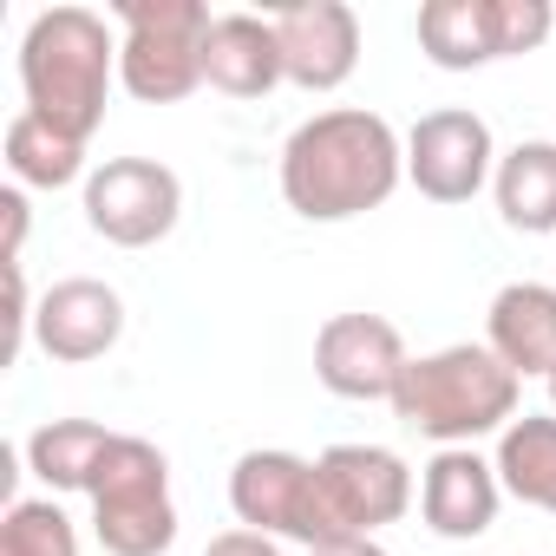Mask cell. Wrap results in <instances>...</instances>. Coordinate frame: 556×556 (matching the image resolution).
<instances>
[{"mask_svg": "<svg viewBox=\"0 0 556 556\" xmlns=\"http://www.w3.org/2000/svg\"><path fill=\"white\" fill-rule=\"evenodd\" d=\"M484 348L517 380H549L556 374V289L549 282H510V289H497L491 315H484Z\"/></svg>", "mask_w": 556, "mask_h": 556, "instance_id": "5bb4252c", "label": "cell"}, {"mask_svg": "<svg viewBox=\"0 0 556 556\" xmlns=\"http://www.w3.org/2000/svg\"><path fill=\"white\" fill-rule=\"evenodd\" d=\"M406 177L419 197L432 203H471L491 177H497V144H491V125L465 105H445V112H426L406 138Z\"/></svg>", "mask_w": 556, "mask_h": 556, "instance_id": "ba28073f", "label": "cell"}, {"mask_svg": "<svg viewBox=\"0 0 556 556\" xmlns=\"http://www.w3.org/2000/svg\"><path fill=\"white\" fill-rule=\"evenodd\" d=\"M497 484L530 504V510H549L556 517V413H523L497 432Z\"/></svg>", "mask_w": 556, "mask_h": 556, "instance_id": "ac0fdd59", "label": "cell"}, {"mask_svg": "<svg viewBox=\"0 0 556 556\" xmlns=\"http://www.w3.org/2000/svg\"><path fill=\"white\" fill-rule=\"evenodd\" d=\"M105 452H112V432L99 419H47L27 439V465L53 491H92V471Z\"/></svg>", "mask_w": 556, "mask_h": 556, "instance_id": "d6986e66", "label": "cell"}, {"mask_svg": "<svg viewBox=\"0 0 556 556\" xmlns=\"http://www.w3.org/2000/svg\"><path fill=\"white\" fill-rule=\"evenodd\" d=\"M8 170H14L21 184H34V190H66V184H79V177H92V170H86V144L60 138V131L40 125L34 112H21V118L8 125Z\"/></svg>", "mask_w": 556, "mask_h": 556, "instance_id": "ffe728a7", "label": "cell"}, {"mask_svg": "<svg viewBox=\"0 0 556 556\" xmlns=\"http://www.w3.org/2000/svg\"><path fill=\"white\" fill-rule=\"evenodd\" d=\"M0 210H8V268H14L21 242H27V197L21 190H0Z\"/></svg>", "mask_w": 556, "mask_h": 556, "instance_id": "cb8c5ba5", "label": "cell"}, {"mask_svg": "<svg viewBox=\"0 0 556 556\" xmlns=\"http://www.w3.org/2000/svg\"><path fill=\"white\" fill-rule=\"evenodd\" d=\"M543 387H549V413H556V374H549V380H543Z\"/></svg>", "mask_w": 556, "mask_h": 556, "instance_id": "484cf974", "label": "cell"}, {"mask_svg": "<svg viewBox=\"0 0 556 556\" xmlns=\"http://www.w3.org/2000/svg\"><path fill=\"white\" fill-rule=\"evenodd\" d=\"M497 216L523 236H549L556 229V144L549 138H523L517 151L497 157Z\"/></svg>", "mask_w": 556, "mask_h": 556, "instance_id": "e0dca14e", "label": "cell"}, {"mask_svg": "<svg viewBox=\"0 0 556 556\" xmlns=\"http://www.w3.org/2000/svg\"><path fill=\"white\" fill-rule=\"evenodd\" d=\"M406 361L413 354H406V341L387 315H334L315 334V380L334 400H387L393 406V387H400Z\"/></svg>", "mask_w": 556, "mask_h": 556, "instance_id": "30bf717a", "label": "cell"}, {"mask_svg": "<svg viewBox=\"0 0 556 556\" xmlns=\"http://www.w3.org/2000/svg\"><path fill=\"white\" fill-rule=\"evenodd\" d=\"M282 40L275 21L262 14H216L210 40H203V86H216L223 99H268L282 86Z\"/></svg>", "mask_w": 556, "mask_h": 556, "instance_id": "9a60e30c", "label": "cell"}, {"mask_svg": "<svg viewBox=\"0 0 556 556\" xmlns=\"http://www.w3.org/2000/svg\"><path fill=\"white\" fill-rule=\"evenodd\" d=\"M125 334V302L112 282H99V275H66V282H53L34 308V341L66 361V367H86L99 354H112Z\"/></svg>", "mask_w": 556, "mask_h": 556, "instance_id": "7c38bea8", "label": "cell"}, {"mask_svg": "<svg viewBox=\"0 0 556 556\" xmlns=\"http://www.w3.org/2000/svg\"><path fill=\"white\" fill-rule=\"evenodd\" d=\"M400 177H406V144L367 105L315 112L282 144V197L308 223H354L380 210L400 190Z\"/></svg>", "mask_w": 556, "mask_h": 556, "instance_id": "6da1fadb", "label": "cell"}, {"mask_svg": "<svg viewBox=\"0 0 556 556\" xmlns=\"http://www.w3.org/2000/svg\"><path fill=\"white\" fill-rule=\"evenodd\" d=\"M0 556H79V530L53 497H14L0 517Z\"/></svg>", "mask_w": 556, "mask_h": 556, "instance_id": "44dd1931", "label": "cell"}, {"mask_svg": "<svg viewBox=\"0 0 556 556\" xmlns=\"http://www.w3.org/2000/svg\"><path fill=\"white\" fill-rule=\"evenodd\" d=\"M517 374L491 348H439L406 361L393 387V419L413 426L432 445H471L484 432H504L517 419Z\"/></svg>", "mask_w": 556, "mask_h": 556, "instance_id": "3957f363", "label": "cell"}, {"mask_svg": "<svg viewBox=\"0 0 556 556\" xmlns=\"http://www.w3.org/2000/svg\"><path fill=\"white\" fill-rule=\"evenodd\" d=\"M315 471H321V497L341 536H374L413 510V471L387 445H328Z\"/></svg>", "mask_w": 556, "mask_h": 556, "instance_id": "9c48e42d", "label": "cell"}, {"mask_svg": "<svg viewBox=\"0 0 556 556\" xmlns=\"http://www.w3.org/2000/svg\"><path fill=\"white\" fill-rule=\"evenodd\" d=\"M118 79V40L92 8H47L21 40V92L40 125L86 144L105 125V92Z\"/></svg>", "mask_w": 556, "mask_h": 556, "instance_id": "7a4b0ae2", "label": "cell"}, {"mask_svg": "<svg viewBox=\"0 0 556 556\" xmlns=\"http://www.w3.org/2000/svg\"><path fill=\"white\" fill-rule=\"evenodd\" d=\"M177 216H184V184L157 157H105L86 177V223H92V236H105L118 249L164 242L177 229Z\"/></svg>", "mask_w": 556, "mask_h": 556, "instance_id": "52a82bcc", "label": "cell"}, {"mask_svg": "<svg viewBox=\"0 0 556 556\" xmlns=\"http://www.w3.org/2000/svg\"><path fill=\"white\" fill-rule=\"evenodd\" d=\"M419 53L439 73H471V66L504 60V0H426Z\"/></svg>", "mask_w": 556, "mask_h": 556, "instance_id": "2e32d148", "label": "cell"}, {"mask_svg": "<svg viewBox=\"0 0 556 556\" xmlns=\"http://www.w3.org/2000/svg\"><path fill=\"white\" fill-rule=\"evenodd\" d=\"M229 510H236L242 530L289 536V543H308V549L348 543L328 517L321 471L295 452H242L236 471H229Z\"/></svg>", "mask_w": 556, "mask_h": 556, "instance_id": "8992f818", "label": "cell"}, {"mask_svg": "<svg viewBox=\"0 0 556 556\" xmlns=\"http://www.w3.org/2000/svg\"><path fill=\"white\" fill-rule=\"evenodd\" d=\"M308 556H387L374 536H348V543H328V549H308Z\"/></svg>", "mask_w": 556, "mask_h": 556, "instance_id": "d4e9b609", "label": "cell"}, {"mask_svg": "<svg viewBox=\"0 0 556 556\" xmlns=\"http://www.w3.org/2000/svg\"><path fill=\"white\" fill-rule=\"evenodd\" d=\"M497 504H504V484H497V465L478 458L471 445H439L426 478H419V517L432 536L445 543H471L497 523Z\"/></svg>", "mask_w": 556, "mask_h": 556, "instance_id": "4fadbf2b", "label": "cell"}, {"mask_svg": "<svg viewBox=\"0 0 556 556\" xmlns=\"http://www.w3.org/2000/svg\"><path fill=\"white\" fill-rule=\"evenodd\" d=\"M92 536L105 556H164L177 543V504H170V458L138 439L112 432V452L92 471Z\"/></svg>", "mask_w": 556, "mask_h": 556, "instance_id": "277c9868", "label": "cell"}, {"mask_svg": "<svg viewBox=\"0 0 556 556\" xmlns=\"http://www.w3.org/2000/svg\"><path fill=\"white\" fill-rule=\"evenodd\" d=\"M203 556H282V543L262 536V530H223V536H210Z\"/></svg>", "mask_w": 556, "mask_h": 556, "instance_id": "603a6c76", "label": "cell"}, {"mask_svg": "<svg viewBox=\"0 0 556 556\" xmlns=\"http://www.w3.org/2000/svg\"><path fill=\"white\" fill-rule=\"evenodd\" d=\"M556 14H549V0H504V60L517 53H536L549 40Z\"/></svg>", "mask_w": 556, "mask_h": 556, "instance_id": "7402d4cb", "label": "cell"}, {"mask_svg": "<svg viewBox=\"0 0 556 556\" xmlns=\"http://www.w3.org/2000/svg\"><path fill=\"white\" fill-rule=\"evenodd\" d=\"M275 40H282V73L302 92H334L361 66V14L348 0H302V8L275 14Z\"/></svg>", "mask_w": 556, "mask_h": 556, "instance_id": "8fae6325", "label": "cell"}, {"mask_svg": "<svg viewBox=\"0 0 556 556\" xmlns=\"http://www.w3.org/2000/svg\"><path fill=\"white\" fill-rule=\"evenodd\" d=\"M118 79L138 105H177L203 86V40L210 8L203 0H118Z\"/></svg>", "mask_w": 556, "mask_h": 556, "instance_id": "5b68a950", "label": "cell"}]
</instances>
